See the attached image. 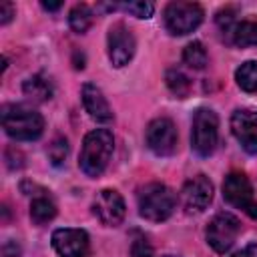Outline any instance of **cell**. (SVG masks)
<instances>
[{
  "mask_svg": "<svg viewBox=\"0 0 257 257\" xmlns=\"http://www.w3.org/2000/svg\"><path fill=\"white\" fill-rule=\"evenodd\" d=\"M0 116L6 135L14 141H34L44 131L42 114L26 104H4Z\"/></svg>",
  "mask_w": 257,
  "mask_h": 257,
  "instance_id": "obj_2",
  "label": "cell"
},
{
  "mask_svg": "<svg viewBox=\"0 0 257 257\" xmlns=\"http://www.w3.org/2000/svg\"><path fill=\"white\" fill-rule=\"evenodd\" d=\"M22 90H24L26 96H30V98H34L38 102L48 100L52 96V92H54L52 82L46 76H42V74H34L30 78H26L24 84H22Z\"/></svg>",
  "mask_w": 257,
  "mask_h": 257,
  "instance_id": "obj_16",
  "label": "cell"
},
{
  "mask_svg": "<svg viewBox=\"0 0 257 257\" xmlns=\"http://www.w3.org/2000/svg\"><path fill=\"white\" fill-rule=\"evenodd\" d=\"M68 155V143L66 139H56L50 147H48V159L52 161V165H60Z\"/></svg>",
  "mask_w": 257,
  "mask_h": 257,
  "instance_id": "obj_24",
  "label": "cell"
},
{
  "mask_svg": "<svg viewBox=\"0 0 257 257\" xmlns=\"http://www.w3.org/2000/svg\"><path fill=\"white\" fill-rule=\"evenodd\" d=\"M231 131L249 155H257V112L255 110H235L231 116Z\"/></svg>",
  "mask_w": 257,
  "mask_h": 257,
  "instance_id": "obj_13",
  "label": "cell"
},
{
  "mask_svg": "<svg viewBox=\"0 0 257 257\" xmlns=\"http://www.w3.org/2000/svg\"><path fill=\"white\" fill-rule=\"evenodd\" d=\"M92 213L96 215V219L106 225V227H116L122 223L124 219V213H126V207H124V201L120 197L118 191L114 189H102L94 201H92Z\"/></svg>",
  "mask_w": 257,
  "mask_h": 257,
  "instance_id": "obj_10",
  "label": "cell"
},
{
  "mask_svg": "<svg viewBox=\"0 0 257 257\" xmlns=\"http://www.w3.org/2000/svg\"><path fill=\"white\" fill-rule=\"evenodd\" d=\"M52 247L58 257H86L90 241L84 229H56L52 233Z\"/></svg>",
  "mask_w": 257,
  "mask_h": 257,
  "instance_id": "obj_11",
  "label": "cell"
},
{
  "mask_svg": "<svg viewBox=\"0 0 257 257\" xmlns=\"http://www.w3.org/2000/svg\"><path fill=\"white\" fill-rule=\"evenodd\" d=\"M163 257H175V255H163Z\"/></svg>",
  "mask_w": 257,
  "mask_h": 257,
  "instance_id": "obj_29",
  "label": "cell"
},
{
  "mask_svg": "<svg viewBox=\"0 0 257 257\" xmlns=\"http://www.w3.org/2000/svg\"><path fill=\"white\" fill-rule=\"evenodd\" d=\"M106 46H108V60L112 62V66L120 68L124 64L131 62V58L135 56V48H137V40L133 36V32L128 30L126 24L116 22L108 28L106 34Z\"/></svg>",
  "mask_w": 257,
  "mask_h": 257,
  "instance_id": "obj_8",
  "label": "cell"
},
{
  "mask_svg": "<svg viewBox=\"0 0 257 257\" xmlns=\"http://www.w3.org/2000/svg\"><path fill=\"white\" fill-rule=\"evenodd\" d=\"M82 104H84V110L90 114L92 120L96 122H110L112 120V108L108 104V100L104 98L102 90L92 84V82H86L82 86Z\"/></svg>",
  "mask_w": 257,
  "mask_h": 257,
  "instance_id": "obj_14",
  "label": "cell"
},
{
  "mask_svg": "<svg viewBox=\"0 0 257 257\" xmlns=\"http://www.w3.org/2000/svg\"><path fill=\"white\" fill-rule=\"evenodd\" d=\"M231 257H257V243H251V245H247V247H243L241 251H237V253H233Z\"/></svg>",
  "mask_w": 257,
  "mask_h": 257,
  "instance_id": "obj_27",
  "label": "cell"
},
{
  "mask_svg": "<svg viewBox=\"0 0 257 257\" xmlns=\"http://www.w3.org/2000/svg\"><path fill=\"white\" fill-rule=\"evenodd\" d=\"M68 24L76 34H84L92 24V10L86 4H76L68 14Z\"/></svg>",
  "mask_w": 257,
  "mask_h": 257,
  "instance_id": "obj_19",
  "label": "cell"
},
{
  "mask_svg": "<svg viewBox=\"0 0 257 257\" xmlns=\"http://www.w3.org/2000/svg\"><path fill=\"white\" fill-rule=\"evenodd\" d=\"M56 217V205L50 197H36L30 203V219L36 225H44Z\"/></svg>",
  "mask_w": 257,
  "mask_h": 257,
  "instance_id": "obj_17",
  "label": "cell"
},
{
  "mask_svg": "<svg viewBox=\"0 0 257 257\" xmlns=\"http://www.w3.org/2000/svg\"><path fill=\"white\" fill-rule=\"evenodd\" d=\"M153 247L149 243V239L143 233H135V239L131 243V255L133 257H151Z\"/></svg>",
  "mask_w": 257,
  "mask_h": 257,
  "instance_id": "obj_23",
  "label": "cell"
},
{
  "mask_svg": "<svg viewBox=\"0 0 257 257\" xmlns=\"http://www.w3.org/2000/svg\"><path fill=\"white\" fill-rule=\"evenodd\" d=\"M229 42L235 46H255L257 44V20H243L237 22L229 32Z\"/></svg>",
  "mask_w": 257,
  "mask_h": 257,
  "instance_id": "obj_15",
  "label": "cell"
},
{
  "mask_svg": "<svg viewBox=\"0 0 257 257\" xmlns=\"http://www.w3.org/2000/svg\"><path fill=\"white\" fill-rule=\"evenodd\" d=\"M145 139H147V147L159 157H169L177 151V128L173 120L167 116H159L151 120Z\"/></svg>",
  "mask_w": 257,
  "mask_h": 257,
  "instance_id": "obj_9",
  "label": "cell"
},
{
  "mask_svg": "<svg viewBox=\"0 0 257 257\" xmlns=\"http://www.w3.org/2000/svg\"><path fill=\"white\" fill-rule=\"evenodd\" d=\"M183 60H185L187 66H191V68H195V70L205 68V64H207V50H205V46H203L199 40L189 42V44L183 48Z\"/></svg>",
  "mask_w": 257,
  "mask_h": 257,
  "instance_id": "obj_20",
  "label": "cell"
},
{
  "mask_svg": "<svg viewBox=\"0 0 257 257\" xmlns=\"http://www.w3.org/2000/svg\"><path fill=\"white\" fill-rule=\"evenodd\" d=\"M20 255V245L14 239H8L2 245V257H18Z\"/></svg>",
  "mask_w": 257,
  "mask_h": 257,
  "instance_id": "obj_25",
  "label": "cell"
},
{
  "mask_svg": "<svg viewBox=\"0 0 257 257\" xmlns=\"http://www.w3.org/2000/svg\"><path fill=\"white\" fill-rule=\"evenodd\" d=\"M219 141V118L211 108H197L191 124V147L199 157H209Z\"/></svg>",
  "mask_w": 257,
  "mask_h": 257,
  "instance_id": "obj_4",
  "label": "cell"
},
{
  "mask_svg": "<svg viewBox=\"0 0 257 257\" xmlns=\"http://www.w3.org/2000/svg\"><path fill=\"white\" fill-rule=\"evenodd\" d=\"M223 199L241 209L251 219H257V201L253 197V187L243 173H229L223 181Z\"/></svg>",
  "mask_w": 257,
  "mask_h": 257,
  "instance_id": "obj_7",
  "label": "cell"
},
{
  "mask_svg": "<svg viewBox=\"0 0 257 257\" xmlns=\"http://www.w3.org/2000/svg\"><path fill=\"white\" fill-rule=\"evenodd\" d=\"M165 80H167L169 90L175 96H179V98H185L189 94V90H191V82H189V78L181 70H169L167 76H165Z\"/></svg>",
  "mask_w": 257,
  "mask_h": 257,
  "instance_id": "obj_21",
  "label": "cell"
},
{
  "mask_svg": "<svg viewBox=\"0 0 257 257\" xmlns=\"http://www.w3.org/2000/svg\"><path fill=\"white\" fill-rule=\"evenodd\" d=\"M235 80L237 86L245 92H255L257 90V60H247L235 70Z\"/></svg>",
  "mask_w": 257,
  "mask_h": 257,
  "instance_id": "obj_18",
  "label": "cell"
},
{
  "mask_svg": "<svg viewBox=\"0 0 257 257\" xmlns=\"http://www.w3.org/2000/svg\"><path fill=\"white\" fill-rule=\"evenodd\" d=\"M60 6H62V2H42V8H44V10H50V12L58 10Z\"/></svg>",
  "mask_w": 257,
  "mask_h": 257,
  "instance_id": "obj_28",
  "label": "cell"
},
{
  "mask_svg": "<svg viewBox=\"0 0 257 257\" xmlns=\"http://www.w3.org/2000/svg\"><path fill=\"white\" fill-rule=\"evenodd\" d=\"M14 16V6L10 2H2L0 4V24H8Z\"/></svg>",
  "mask_w": 257,
  "mask_h": 257,
  "instance_id": "obj_26",
  "label": "cell"
},
{
  "mask_svg": "<svg viewBox=\"0 0 257 257\" xmlns=\"http://www.w3.org/2000/svg\"><path fill=\"white\" fill-rule=\"evenodd\" d=\"M203 8L197 2H171L165 8V26L171 34L175 36H183L193 32L201 22H203Z\"/></svg>",
  "mask_w": 257,
  "mask_h": 257,
  "instance_id": "obj_5",
  "label": "cell"
},
{
  "mask_svg": "<svg viewBox=\"0 0 257 257\" xmlns=\"http://www.w3.org/2000/svg\"><path fill=\"white\" fill-rule=\"evenodd\" d=\"M120 8L124 12H128L131 16H137V18H151L153 12H155V4L153 2H147V0L124 2V4H120Z\"/></svg>",
  "mask_w": 257,
  "mask_h": 257,
  "instance_id": "obj_22",
  "label": "cell"
},
{
  "mask_svg": "<svg viewBox=\"0 0 257 257\" xmlns=\"http://www.w3.org/2000/svg\"><path fill=\"white\" fill-rule=\"evenodd\" d=\"M239 233H241V223L231 213H219V215H215L209 221L207 231H205L207 243L217 253H227L235 245Z\"/></svg>",
  "mask_w": 257,
  "mask_h": 257,
  "instance_id": "obj_6",
  "label": "cell"
},
{
  "mask_svg": "<svg viewBox=\"0 0 257 257\" xmlns=\"http://www.w3.org/2000/svg\"><path fill=\"white\" fill-rule=\"evenodd\" d=\"M181 199L187 213H201L213 201V183L205 175H197L183 185Z\"/></svg>",
  "mask_w": 257,
  "mask_h": 257,
  "instance_id": "obj_12",
  "label": "cell"
},
{
  "mask_svg": "<svg viewBox=\"0 0 257 257\" xmlns=\"http://www.w3.org/2000/svg\"><path fill=\"white\" fill-rule=\"evenodd\" d=\"M177 207L175 193L163 183H149L139 191V215L147 221H167Z\"/></svg>",
  "mask_w": 257,
  "mask_h": 257,
  "instance_id": "obj_3",
  "label": "cell"
},
{
  "mask_svg": "<svg viewBox=\"0 0 257 257\" xmlns=\"http://www.w3.org/2000/svg\"><path fill=\"white\" fill-rule=\"evenodd\" d=\"M112 149H114V139L108 128L90 131L82 141V149H80V157H78L80 171L86 177H98L106 169Z\"/></svg>",
  "mask_w": 257,
  "mask_h": 257,
  "instance_id": "obj_1",
  "label": "cell"
}]
</instances>
